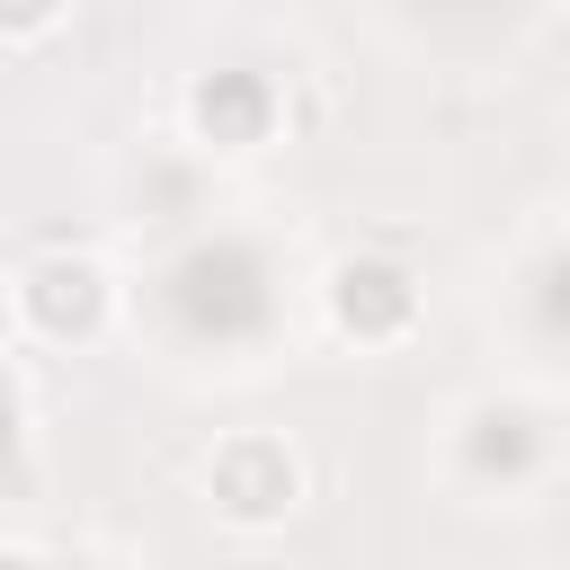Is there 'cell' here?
<instances>
[{
    "mask_svg": "<svg viewBox=\"0 0 570 570\" xmlns=\"http://www.w3.org/2000/svg\"><path fill=\"white\" fill-rule=\"evenodd\" d=\"M205 481H214V508H232V517H285L294 508V490H303V472H294V454L276 445V436H232L214 463H205Z\"/></svg>",
    "mask_w": 570,
    "mask_h": 570,
    "instance_id": "6da1fadb",
    "label": "cell"
}]
</instances>
